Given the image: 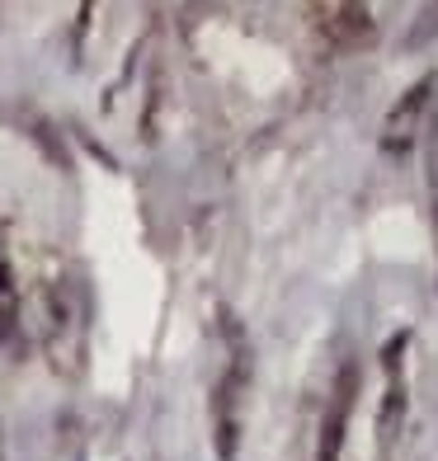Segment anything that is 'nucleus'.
<instances>
[{
  "label": "nucleus",
  "instance_id": "nucleus-1",
  "mask_svg": "<svg viewBox=\"0 0 438 461\" xmlns=\"http://www.w3.org/2000/svg\"><path fill=\"white\" fill-rule=\"evenodd\" d=\"M406 344L410 334L401 330L382 353V372H387V391H382V410H378V456L391 461L396 438L406 429Z\"/></svg>",
  "mask_w": 438,
  "mask_h": 461
},
{
  "label": "nucleus",
  "instance_id": "nucleus-2",
  "mask_svg": "<svg viewBox=\"0 0 438 461\" xmlns=\"http://www.w3.org/2000/svg\"><path fill=\"white\" fill-rule=\"evenodd\" d=\"M306 14L330 52H363L378 43V19L368 5H311Z\"/></svg>",
  "mask_w": 438,
  "mask_h": 461
},
{
  "label": "nucleus",
  "instance_id": "nucleus-3",
  "mask_svg": "<svg viewBox=\"0 0 438 461\" xmlns=\"http://www.w3.org/2000/svg\"><path fill=\"white\" fill-rule=\"evenodd\" d=\"M353 395H359V363L344 358L340 372H335V386H330V395H325V414H321V433H316V461H340L344 456Z\"/></svg>",
  "mask_w": 438,
  "mask_h": 461
},
{
  "label": "nucleus",
  "instance_id": "nucleus-4",
  "mask_svg": "<svg viewBox=\"0 0 438 461\" xmlns=\"http://www.w3.org/2000/svg\"><path fill=\"white\" fill-rule=\"evenodd\" d=\"M429 90H433V76H424L415 90L401 95V104L387 113V128H382V146L387 151H406L415 141V128H420V113L429 109Z\"/></svg>",
  "mask_w": 438,
  "mask_h": 461
},
{
  "label": "nucleus",
  "instance_id": "nucleus-5",
  "mask_svg": "<svg viewBox=\"0 0 438 461\" xmlns=\"http://www.w3.org/2000/svg\"><path fill=\"white\" fill-rule=\"evenodd\" d=\"M424 179H429V230H433V278H438V109L424 122Z\"/></svg>",
  "mask_w": 438,
  "mask_h": 461
},
{
  "label": "nucleus",
  "instance_id": "nucleus-6",
  "mask_svg": "<svg viewBox=\"0 0 438 461\" xmlns=\"http://www.w3.org/2000/svg\"><path fill=\"white\" fill-rule=\"evenodd\" d=\"M19 321V302H14V283H10V268L0 264V334H10Z\"/></svg>",
  "mask_w": 438,
  "mask_h": 461
},
{
  "label": "nucleus",
  "instance_id": "nucleus-7",
  "mask_svg": "<svg viewBox=\"0 0 438 461\" xmlns=\"http://www.w3.org/2000/svg\"><path fill=\"white\" fill-rule=\"evenodd\" d=\"M429 33H438V5H429V10L420 14V29L410 33V43H415V48H424V43H429Z\"/></svg>",
  "mask_w": 438,
  "mask_h": 461
},
{
  "label": "nucleus",
  "instance_id": "nucleus-8",
  "mask_svg": "<svg viewBox=\"0 0 438 461\" xmlns=\"http://www.w3.org/2000/svg\"><path fill=\"white\" fill-rule=\"evenodd\" d=\"M0 461H5V443H0Z\"/></svg>",
  "mask_w": 438,
  "mask_h": 461
}]
</instances>
